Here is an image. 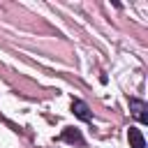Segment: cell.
I'll list each match as a JSON object with an SVG mask.
<instances>
[{"instance_id":"obj_1","label":"cell","mask_w":148,"mask_h":148,"mask_svg":"<svg viewBox=\"0 0 148 148\" xmlns=\"http://www.w3.org/2000/svg\"><path fill=\"white\" fill-rule=\"evenodd\" d=\"M60 141H67V143H72V146H83V143H86L81 130H76V127H65V130L60 132Z\"/></svg>"},{"instance_id":"obj_2","label":"cell","mask_w":148,"mask_h":148,"mask_svg":"<svg viewBox=\"0 0 148 148\" xmlns=\"http://www.w3.org/2000/svg\"><path fill=\"white\" fill-rule=\"evenodd\" d=\"M146 102L143 99H136V97H130V111L132 116L139 120V123H148V116H146Z\"/></svg>"},{"instance_id":"obj_3","label":"cell","mask_w":148,"mask_h":148,"mask_svg":"<svg viewBox=\"0 0 148 148\" xmlns=\"http://www.w3.org/2000/svg\"><path fill=\"white\" fill-rule=\"evenodd\" d=\"M72 113H74L76 118L86 120V123H90V120H92V113H90L88 104H86V102H81V99H72Z\"/></svg>"},{"instance_id":"obj_4","label":"cell","mask_w":148,"mask_h":148,"mask_svg":"<svg viewBox=\"0 0 148 148\" xmlns=\"http://www.w3.org/2000/svg\"><path fill=\"white\" fill-rule=\"evenodd\" d=\"M127 141H130V148H146V139H143L139 127H130L127 130Z\"/></svg>"}]
</instances>
